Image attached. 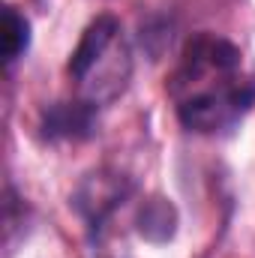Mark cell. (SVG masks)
<instances>
[{
    "instance_id": "6da1fadb",
    "label": "cell",
    "mask_w": 255,
    "mask_h": 258,
    "mask_svg": "<svg viewBox=\"0 0 255 258\" xmlns=\"http://www.w3.org/2000/svg\"><path fill=\"white\" fill-rule=\"evenodd\" d=\"M168 96L180 126L195 135H222L255 108V72L243 51L210 30L192 33L168 78Z\"/></svg>"
},
{
    "instance_id": "7a4b0ae2",
    "label": "cell",
    "mask_w": 255,
    "mask_h": 258,
    "mask_svg": "<svg viewBox=\"0 0 255 258\" xmlns=\"http://www.w3.org/2000/svg\"><path fill=\"white\" fill-rule=\"evenodd\" d=\"M135 192V180L129 177L126 171L117 168H96L90 171L69 198L72 210L84 219V225L90 231H102L105 219L126 201L129 195Z\"/></svg>"
},
{
    "instance_id": "3957f363",
    "label": "cell",
    "mask_w": 255,
    "mask_h": 258,
    "mask_svg": "<svg viewBox=\"0 0 255 258\" xmlns=\"http://www.w3.org/2000/svg\"><path fill=\"white\" fill-rule=\"evenodd\" d=\"M99 108L93 99L78 96V99H60L42 108L39 114V135L48 144H63V141H87L99 132Z\"/></svg>"
},
{
    "instance_id": "277c9868",
    "label": "cell",
    "mask_w": 255,
    "mask_h": 258,
    "mask_svg": "<svg viewBox=\"0 0 255 258\" xmlns=\"http://www.w3.org/2000/svg\"><path fill=\"white\" fill-rule=\"evenodd\" d=\"M120 39H123V24H120V18L111 15V12L96 15V18L84 27L78 45L72 48V54H69V60H66L69 78L78 81V84H84V81L96 72V66L117 48Z\"/></svg>"
},
{
    "instance_id": "5b68a950",
    "label": "cell",
    "mask_w": 255,
    "mask_h": 258,
    "mask_svg": "<svg viewBox=\"0 0 255 258\" xmlns=\"http://www.w3.org/2000/svg\"><path fill=\"white\" fill-rule=\"evenodd\" d=\"M135 231L150 243H168L177 234V207L165 195H150L135 213Z\"/></svg>"
},
{
    "instance_id": "8992f818",
    "label": "cell",
    "mask_w": 255,
    "mask_h": 258,
    "mask_svg": "<svg viewBox=\"0 0 255 258\" xmlns=\"http://www.w3.org/2000/svg\"><path fill=\"white\" fill-rule=\"evenodd\" d=\"M30 42H33L30 21L15 6H6L3 9V66L12 69V66L30 51Z\"/></svg>"
}]
</instances>
